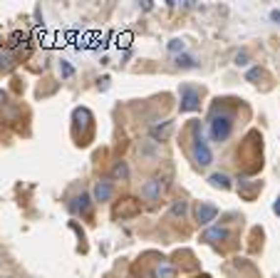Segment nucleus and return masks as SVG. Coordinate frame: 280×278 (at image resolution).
<instances>
[{
  "mask_svg": "<svg viewBox=\"0 0 280 278\" xmlns=\"http://www.w3.org/2000/svg\"><path fill=\"white\" fill-rule=\"evenodd\" d=\"M233 119H235V114H233L228 107L213 104L211 117H209V132H211V139H213V142L223 144V142L231 137V132H233Z\"/></svg>",
  "mask_w": 280,
  "mask_h": 278,
  "instance_id": "nucleus-1",
  "label": "nucleus"
},
{
  "mask_svg": "<svg viewBox=\"0 0 280 278\" xmlns=\"http://www.w3.org/2000/svg\"><path fill=\"white\" fill-rule=\"evenodd\" d=\"M188 132H191V156H193V162L204 169V167H209V164L213 162L211 147L206 144V139H204V129H201V125H198V122H193Z\"/></svg>",
  "mask_w": 280,
  "mask_h": 278,
  "instance_id": "nucleus-2",
  "label": "nucleus"
},
{
  "mask_svg": "<svg viewBox=\"0 0 280 278\" xmlns=\"http://www.w3.org/2000/svg\"><path fill=\"white\" fill-rule=\"evenodd\" d=\"M179 97H181V102H179L181 112H196L198 107H201V92H198L196 87H191V85H184L179 90Z\"/></svg>",
  "mask_w": 280,
  "mask_h": 278,
  "instance_id": "nucleus-3",
  "label": "nucleus"
},
{
  "mask_svg": "<svg viewBox=\"0 0 280 278\" xmlns=\"http://www.w3.org/2000/svg\"><path fill=\"white\" fill-rule=\"evenodd\" d=\"M164 189H166L164 177H151V179L141 186V199H146V202H159V199H162V194H164Z\"/></svg>",
  "mask_w": 280,
  "mask_h": 278,
  "instance_id": "nucleus-4",
  "label": "nucleus"
},
{
  "mask_svg": "<svg viewBox=\"0 0 280 278\" xmlns=\"http://www.w3.org/2000/svg\"><path fill=\"white\" fill-rule=\"evenodd\" d=\"M218 216V206L216 204H209V202H201L196 206V224L198 226H209L211 221H216Z\"/></svg>",
  "mask_w": 280,
  "mask_h": 278,
  "instance_id": "nucleus-5",
  "label": "nucleus"
},
{
  "mask_svg": "<svg viewBox=\"0 0 280 278\" xmlns=\"http://www.w3.org/2000/svg\"><path fill=\"white\" fill-rule=\"evenodd\" d=\"M70 209L74 211V214H79V216H90L92 214V199H90V194H77L72 202H70Z\"/></svg>",
  "mask_w": 280,
  "mask_h": 278,
  "instance_id": "nucleus-6",
  "label": "nucleus"
},
{
  "mask_svg": "<svg viewBox=\"0 0 280 278\" xmlns=\"http://www.w3.org/2000/svg\"><path fill=\"white\" fill-rule=\"evenodd\" d=\"M228 228H223V226H211V228H206L204 233H201V241H206V244H218V241H228Z\"/></svg>",
  "mask_w": 280,
  "mask_h": 278,
  "instance_id": "nucleus-7",
  "label": "nucleus"
},
{
  "mask_svg": "<svg viewBox=\"0 0 280 278\" xmlns=\"http://www.w3.org/2000/svg\"><path fill=\"white\" fill-rule=\"evenodd\" d=\"M176 276H179V271H176V266H174L169 258L156 261V266H154V278H176Z\"/></svg>",
  "mask_w": 280,
  "mask_h": 278,
  "instance_id": "nucleus-8",
  "label": "nucleus"
},
{
  "mask_svg": "<svg viewBox=\"0 0 280 278\" xmlns=\"http://www.w3.org/2000/svg\"><path fill=\"white\" fill-rule=\"evenodd\" d=\"M114 196V184L112 181H97L94 184V202H109V199Z\"/></svg>",
  "mask_w": 280,
  "mask_h": 278,
  "instance_id": "nucleus-9",
  "label": "nucleus"
},
{
  "mask_svg": "<svg viewBox=\"0 0 280 278\" xmlns=\"http://www.w3.org/2000/svg\"><path fill=\"white\" fill-rule=\"evenodd\" d=\"M129 177H132V172H129V164L124 162V159L114 162V167H112V179L114 181H129Z\"/></svg>",
  "mask_w": 280,
  "mask_h": 278,
  "instance_id": "nucleus-10",
  "label": "nucleus"
},
{
  "mask_svg": "<svg viewBox=\"0 0 280 278\" xmlns=\"http://www.w3.org/2000/svg\"><path fill=\"white\" fill-rule=\"evenodd\" d=\"M15 52L10 48H0V72H10L15 67Z\"/></svg>",
  "mask_w": 280,
  "mask_h": 278,
  "instance_id": "nucleus-11",
  "label": "nucleus"
},
{
  "mask_svg": "<svg viewBox=\"0 0 280 278\" xmlns=\"http://www.w3.org/2000/svg\"><path fill=\"white\" fill-rule=\"evenodd\" d=\"M171 129H174V122H164V125H156V127H151V139L154 142H164L169 134H171Z\"/></svg>",
  "mask_w": 280,
  "mask_h": 278,
  "instance_id": "nucleus-12",
  "label": "nucleus"
},
{
  "mask_svg": "<svg viewBox=\"0 0 280 278\" xmlns=\"http://www.w3.org/2000/svg\"><path fill=\"white\" fill-rule=\"evenodd\" d=\"M169 214H171V219H184L188 214V202H186V199H174Z\"/></svg>",
  "mask_w": 280,
  "mask_h": 278,
  "instance_id": "nucleus-13",
  "label": "nucleus"
},
{
  "mask_svg": "<svg viewBox=\"0 0 280 278\" xmlns=\"http://www.w3.org/2000/svg\"><path fill=\"white\" fill-rule=\"evenodd\" d=\"M209 184H211L213 189H223V191L231 189V179H228V174H223V172L211 174V177H209Z\"/></svg>",
  "mask_w": 280,
  "mask_h": 278,
  "instance_id": "nucleus-14",
  "label": "nucleus"
},
{
  "mask_svg": "<svg viewBox=\"0 0 280 278\" xmlns=\"http://www.w3.org/2000/svg\"><path fill=\"white\" fill-rule=\"evenodd\" d=\"M198 62L191 57V55H176V67H184V70H191V67H196Z\"/></svg>",
  "mask_w": 280,
  "mask_h": 278,
  "instance_id": "nucleus-15",
  "label": "nucleus"
},
{
  "mask_svg": "<svg viewBox=\"0 0 280 278\" xmlns=\"http://www.w3.org/2000/svg\"><path fill=\"white\" fill-rule=\"evenodd\" d=\"M169 52H176V55H184V50H186V45H184V40H179V37H174V40H169Z\"/></svg>",
  "mask_w": 280,
  "mask_h": 278,
  "instance_id": "nucleus-16",
  "label": "nucleus"
},
{
  "mask_svg": "<svg viewBox=\"0 0 280 278\" xmlns=\"http://www.w3.org/2000/svg\"><path fill=\"white\" fill-rule=\"evenodd\" d=\"M60 72H62V77H65V79H70V77L74 75V67H72L67 60H62V62H60Z\"/></svg>",
  "mask_w": 280,
  "mask_h": 278,
  "instance_id": "nucleus-17",
  "label": "nucleus"
},
{
  "mask_svg": "<svg viewBox=\"0 0 280 278\" xmlns=\"http://www.w3.org/2000/svg\"><path fill=\"white\" fill-rule=\"evenodd\" d=\"M246 77H248V82H256V79H260V77H263V70H260V67H253V70H248V75H246Z\"/></svg>",
  "mask_w": 280,
  "mask_h": 278,
  "instance_id": "nucleus-18",
  "label": "nucleus"
},
{
  "mask_svg": "<svg viewBox=\"0 0 280 278\" xmlns=\"http://www.w3.org/2000/svg\"><path fill=\"white\" fill-rule=\"evenodd\" d=\"M248 62H251L248 52H238V55H235V65H238V67H246Z\"/></svg>",
  "mask_w": 280,
  "mask_h": 278,
  "instance_id": "nucleus-19",
  "label": "nucleus"
},
{
  "mask_svg": "<svg viewBox=\"0 0 280 278\" xmlns=\"http://www.w3.org/2000/svg\"><path fill=\"white\" fill-rule=\"evenodd\" d=\"M139 152H141V154H154V152H156V142H146Z\"/></svg>",
  "mask_w": 280,
  "mask_h": 278,
  "instance_id": "nucleus-20",
  "label": "nucleus"
},
{
  "mask_svg": "<svg viewBox=\"0 0 280 278\" xmlns=\"http://www.w3.org/2000/svg\"><path fill=\"white\" fill-rule=\"evenodd\" d=\"M270 20L280 25V10H270Z\"/></svg>",
  "mask_w": 280,
  "mask_h": 278,
  "instance_id": "nucleus-21",
  "label": "nucleus"
},
{
  "mask_svg": "<svg viewBox=\"0 0 280 278\" xmlns=\"http://www.w3.org/2000/svg\"><path fill=\"white\" fill-rule=\"evenodd\" d=\"M273 211H275V214H278V216H280V196H278V199H275V204H273Z\"/></svg>",
  "mask_w": 280,
  "mask_h": 278,
  "instance_id": "nucleus-22",
  "label": "nucleus"
},
{
  "mask_svg": "<svg viewBox=\"0 0 280 278\" xmlns=\"http://www.w3.org/2000/svg\"><path fill=\"white\" fill-rule=\"evenodd\" d=\"M3 104H5V92L0 90V107H3Z\"/></svg>",
  "mask_w": 280,
  "mask_h": 278,
  "instance_id": "nucleus-23",
  "label": "nucleus"
},
{
  "mask_svg": "<svg viewBox=\"0 0 280 278\" xmlns=\"http://www.w3.org/2000/svg\"><path fill=\"white\" fill-rule=\"evenodd\" d=\"M0 263H3V251H0Z\"/></svg>",
  "mask_w": 280,
  "mask_h": 278,
  "instance_id": "nucleus-24",
  "label": "nucleus"
},
{
  "mask_svg": "<svg viewBox=\"0 0 280 278\" xmlns=\"http://www.w3.org/2000/svg\"><path fill=\"white\" fill-rule=\"evenodd\" d=\"M204 278H206V276H204Z\"/></svg>",
  "mask_w": 280,
  "mask_h": 278,
  "instance_id": "nucleus-25",
  "label": "nucleus"
}]
</instances>
